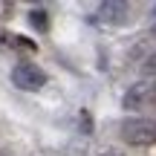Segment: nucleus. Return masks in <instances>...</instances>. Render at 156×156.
<instances>
[{"label":"nucleus","instance_id":"nucleus-1","mask_svg":"<svg viewBox=\"0 0 156 156\" xmlns=\"http://www.w3.org/2000/svg\"><path fill=\"white\" fill-rule=\"evenodd\" d=\"M119 133L127 145L133 147H147L156 142V122L151 119H142V116H133V119H124L119 124Z\"/></svg>","mask_w":156,"mask_h":156},{"label":"nucleus","instance_id":"nucleus-6","mask_svg":"<svg viewBox=\"0 0 156 156\" xmlns=\"http://www.w3.org/2000/svg\"><path fill=\"white\" fill-rule=\"evenodd\" d=\"M9 38V46H15V49H26V52H35L38 49V44L29 38H23V35H6Z\"/></svg>","mask_w":156,"mask_h":156},{"label":"nucleus","instance_id":"nucleus-10","mask_svg":"<svg viewBox=\"0 0 156 156\" xmlns=\"http://www.w3.org/2000/svg\"><path fill=\"white\" fill-rule=\"evenodd\" d=\"M153 15H156V6H153Z\"/></svg>","mask_w":156,"mask_h":156},{"label":"nucleus","instance_id":"nucleus-9","mask_svg":"<svg viewBox=\"0 0 156 156\" xmlns=\"http://www.w3.org/2000/svg\"><path fill=\"white\" fill-rule=\"evenodd\" d=\"M104 156H119V153H104Z\"/></svg>","mask_w":156,"mask_h":156},{"label":"nucleus","instance_id":"nucleus-4","mask_svg":"<svg viewBox=\"0 0 156 156\" xmlns=\"http://www.w3.org/2000/svg\"><path fill=\"white\" fill-rule=\"evenodd\" d=\"M98 23L104 26H122L127 20V3H119V0H110V3H101L98 6Z\"/></svg>","mask_w":156,"mask_h":156},{"label":"nucleus","instance_id":"nucleus-8","mask_svg":"<svg viewBox=\"0 0 156 156\" xmlns=\"http://www.w3.org/2000/svg\"><path fill=\"white\" fill-rule=\"evenodd\" d=\"M151 35H153V38H156V23H153V26H151Z\"/></svg>","mask_w":156,"mask_h":156},{"label":"nucleus","instance_id":"nucleus-5","mask_svg":"<svg viewBox=\"0 0 156 156\" xmlns=\"http://www.w3.org/2000/svg\"><path fill=\"white\" fill-rule=\"evenodd\" d=\"M29 23H32L38 32H46V29H49V15H46L44 9H32L29 12Z\"/></svg>","mask_w":156,"mask_h":156},{"label":"nucleus","instance_id":"nucleus-7","mask_svg":"<svg viewBox=\"0 0 156 156\" xmlns=\"http://www.w3.org/2000/svg\"><path fill=\"white\" fill-rule=\"evenodd\" d=\"M145 73H147V75H156V52L145 61Z\"/></svg>","mask_w":156,"mask_h":156},{"label":"nucleus","instance_id":"nucleus-3","mask_svg":"<svg viewBox=\"0 0 156 156\" xmlns=\"http://www.w3.org/2000/svg\"><path fill=\"white\" fill-rule=\"evenodd\" d=\"M147 104H156V81H139L124 93L122 107L124 110H142Z\"/></svg>","mask_w":156,"mask_h":156},{"label":"nucleus","instance_id":"nucleus-2","mask_svg":"<svg viewBox=\"0 0 156 156\" xmlns=\"http://www.w3.org/2000/svg\"><path fill=\"white\" fill-rule=\"evenodd\" d=\"M12 84L17 90H26V93H35L46 84V73L32 61H17L12 67Z\"/></svg>","mask_w":156,"mask_h":156}]
</instances>
